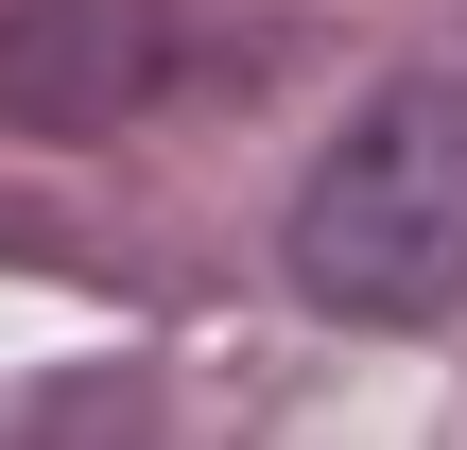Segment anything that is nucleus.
I'll list each match as a JSON object with an SVG mask.
<instances>
[{
  "label": "nucleus",
  "instance_id": "nucleus-1",
  "mask_svg": "<svg viewBox=\"0 0 467 450\" xmlns=\"http://www.w3.org/2000/svg\"><path fill=\"white\" fill-rule=\"evenodd\" d=\"M295 295L347 312V330H433L467 295V87L451 69L381 87L312 156V191H295Z\"/></svg>",
  "mask_w": 467,
  "mask_h": 450
},
{
  "label": "nucleus",
  "instance_id": "nucleus-2",
  "mask_svg": "<svg viewBox=\"0 0 467 450\" xmlns=\"http://www.w3.org/2000/svg\"><path fill=\"white\" fill-rule=\"evenodd\" d=\"M191 69L173 0H0V121L17 139H121Z\"/></svg>",
  "mask_w": 467,
  "mask_h": 450
}]
</instances>
